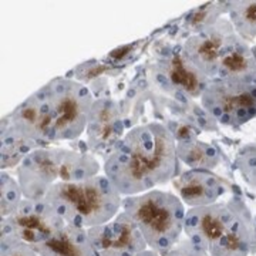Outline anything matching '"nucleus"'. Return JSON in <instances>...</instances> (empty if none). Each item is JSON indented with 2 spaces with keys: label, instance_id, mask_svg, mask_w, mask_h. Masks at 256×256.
Here are the masks:
<instances>
[{
  "label": "nucleus",
  "instance_id": "nucleus-2",
  "mask_svg": "<svg viewBox=\"0 0 256 256\" xmlns=\"http://www.w3.org/2000/svg\"><path fill=\"white\" fill-rule=\"evenodd\" d=\"M44 201L77 228H92L108 224L120 210L121 195L106 175H94L82 181L56 182Z\"/></svg>",
  "mask_w": 256,
  "mask_h": 256
},
{
  "label": "nucleus",
  "instance_id": "nucleus-7",
  "mask_svg": "<svg viewBox=\"0 0 256 256\" xmlns=\"http://www.w3.org/2000/svg\"><path fill=\"white\" fill-rule=\"evenodd\" d=\"M66 220L44 200H22L14 212L2 218V235H14L28 245L43 244L66 226Z\"/></svg>",
  "mask_w": 256,
  "mask_h": 256
},
{
  "label": "nucleus",
  "instance_id": "nucleus-10",
  "mask_svg": "<svg viewBox=\"0 0 256 256\" xmlns=\"http://www.w3.org/2000/svg\"><path fill=\"white\" fill-rule=\"evenodd\" d=\"M235 216V198L225 204H210L205 206L191 208L185 215L184 232L192 244L208 252L214 245L229 230Z\"/></svg>",
  "mask_w": 256,
  "mask_h": 256
},
{
  "label": "nucleus",
  "instance_id": "nucleus-8",
  "mask_svg": "<svg viewBox=\"0 0 256 256\" xmlns=\"http://www.w3.org/2000/svg\"><path fill=\"white\" fill-rule=\"evenodd\" d=\"M238 38V33L228 18H218L214 24L190 36L184 43L182 53L210 80L218 77L222 56Z\"/></svg>",
  "mask_w": 256,
  "mask_h": 256
},
{
  "label": "nucleus",
  "instance_id": "nucleus-24",
  "mask_svg": "<svg viewBox=\"0 0 256 256\" xmlns=\"http://www.w3.org/2000/svg\"><path fill=\"white\" fill-rule=\"evenodd\" d=\"M164 256H208V252L204 250L198 245L192 244L191 240H184L180 245H174L170 250H166Z\"/></svg>",
  "mask_w": 256,
  "mask_h": 256
},
{
  "label": "nucleus",
  "instance_id": "nucleus-25",
  "mask_svg": "<svg viewBox=\"0 0 256 256\" xmlns=\"http://www.w3.org/2000/svg\"><path fill=\"white\" fill-rule=\"evenodd\" d=\"M136 256H160L158 255V252H156V250H142V252H140V254H137Z\"/></svg>",
  "mask_w": 256,
  "mask_h": 256
},
{
  "label": "nucleus",
  "instance_id": "nucleus-26",
  "mask_svg": "<svg viewBox=\"0 0 256 256\" xmlns=\"http://www.w3.org/2000/svg\"><path fill=\"white\" fill-rule=\"evenodd\" d=\"M252 50H254V54H255V58H256V47H254Z\"/></svg>",
  "mask_w": 256,
  "mask_h": 256
},
{
  "label": "nucleus",
  "instance_id": "nucleus-19",
  "mask_svg": "<svg viewBox=\"0 0 256 256\" xmlns=\"http://www.w3.org/2000/svg\"><path fill=\"white\" fill-rule=\"evenodd\" d=\"M229 22L245 42L256 38V0L252 2H226Z\"/></svg>",
  "mask_w": 256,
  "mask_h": 256
},
{
  "label": "nucleus",
  "instance_id": "nucleus-17",
  "mask_svg": "<svg viewBox=\"0 0 256 256\" xmlns=\"http://www.w3.org/2000/svg\"><path fill=\"white\" fill-rule=\"evenodd\" d=\"M176 156L191 170H214L220 162V151L215 146L201 141H181L176 142Z\"/></svg>",
  "mask_w": 256,
  "mask_h": 256
},
{
  "label": "nucleus",
  "instance_id": "nucleus-23",
  "mask_svg": "<svg viewBox=\"0 0 256 256\" xmlns=\"http://www.w3.org/2000/svg\"><path fill=\"white\" fill-rule=\"evenodd\" d=\"M0 256H40L28 244L14 235H2Z\"/></svg>",
  "mask_w": 256,
  "mask_h": 256
},
{
  "label": "nucleus",
  "instance_id": "nucleus-11",
  "mask_svg": "<svg viewBox=\"0 0 256 256\" xmlns=\"http://www.w3.org/2000/svg\"><path fill=\"white\" fill-rule=\"evenodd\" d=\"M87 235L97 252L111 249L118 252L120 256L122 252L137 255L148 246L136 222L124 210L116 215L114 220L108 224L87 228Z\"/></svg>",
  "mask_w": 256,
  "mask_h": 256
},
{
  "label": "nucleus",
  "instance_id": "nucleus-3",
  "mask_svg": "<svg viewBox=\"0 0 256 256\" xmlns=\"http://www.w3.org/2000/svg\"><path fill=\"white\" fill-rule=\"evenodd\" d=\"M98 171L97 160L87 150L40 146L20 162L18 181L24 198L38 201L56 182L82 181L98 175Z\"/></svg>",
  "mask_w": 256,
  "mask_h": 256
},
{
  "label": "nucleus",
  "instance_id": "nucleus-22",
  "mask_svg": "<svg viewBox=\"0 0 256 256\" xmlns=\"http://www.w3.org/2000/svg\"><path fill=\"white\" fill-rule=\"evenodd\" d=\"M236 162L244 181H246L249 186L256 190V146H246L245 148H242Z\"/></svg>",
  "mask_w": 256,
  "mask_h": 256
},
{
  "label": "nucleus",
  "instance_id": "nucleus-20",
  "mask_svg": "<svg viewBox=\"0 0 256 256\" xmlns=\"http://www.w3.org/2000/svg\"><path fill=\"white\" fill-rule=\"evenodd\" d=\"M226 13V2H220V3H208L202 8L192 10L185 18L188 32H192L194 34L200 33L201 30L206 28L210 24H214L220 14Z\"/></svg>",
  "mask_w": 256,
  "mask_h": 256
},
{
  "label": "nucleus",
  "instance_id": "nucleus-13",
  "mask_svg": "<svg viewBox=\"0 0 256 256\" xmlns=\"http://www.w3.org/2000/svg\"><path fill=\"white\" fill-rule=\"evenodd\" d=\"M124 112L117 101L110 98H98L94 101L86 128L88 136V148H110L111 151L124 134Z\"/></svg>",
  "mask_w": 256,
  "mask_h": 256
},
{
  "label": "nucleus",
  "instance_id": "nucleus-14",
  "mask_svg": "<svg viewBox=\"0 0 256 256\" xmlns=\"http://www.w3.org/2000/svg\"><path fill=\"white\" fill-rule=\"evenodd\" d=\"M176 191L188 206H205L215 204L226 188L218 175L206 170H190L174 182Z\"/></svg>",
  "mask_w": 256,
  "mask_h": 256
},
{
  "label": "nucleus",
  "instance_id": "nucleus-5",
  "mask_svg": "<svg viewBox=\"0 0 256 256\" xmlns=\"http://www.w3.org/2000/svg\"><path fill=\"white\" fill-rule=\"evenodd\" d=\"M52 126V141H73L86 131L94 97L82 82L57 77L42 88Z\"/></svg>",
  "mask_w": 256,
  "mask_h": 256
},
{
  "label": "nucleus",
  "instance_id": "nucleus-12",
  "mask_svg": "<svg viewBox=\"0 0 256 256\" xmlns=\"http://www.w3.org/2000/svg\"><path fill=\"white\" fill-rule=\"evenodd\" d=\"M18 136L44 146L52 141V126L47 111V102L42 88L4 117Z\"/></svg>",
  "mask_w": 256,
  "mask_h": 256
},
{
  "label": "nucleus",
  "instance_id": "nucleus-27",
  "mask_svg": "<svg viewBox=\"0 0 256 256\" xmlns=\"http://www.w3.org/2000/svg\"><path fill=\"white\" fill-rule=\"evenodd\" d=\"M255 226H256V218H255Z\"/></svg>",
  "mask_w": 256,
  "mask_h": 256
},
{
  "label": "nucleus",
  "instance_id": "nucleus-4",
  "mask_svg": "<svg viewBox=\"0 0 256 256\" xmlns=\"http://www.w3.org/2000/svg\"><path fill=\"white\" fill-rule=\"evenodd\" d=\"M122 210L136 222L151 250L165 254L176 244L184 230L185 208L181 200L161 190L126 196Z\"/></svg>",
  "mask_w": 256,
  "mask_h": 256
},
{
  "label": "nucleus",
  "instance_id": "nucleus-15",
  "mask_svg": "<svg viewBox=\"0 0 256 256\" xmlns=\"http://www.w3.org/2000/svg\"><path fill=\"white\" fill-rule=\"evenodd\" d=\"M218 78L256 86V58L252 47L242 37L228 47L222 56L218 68Z\"/></svg>",
  "mask_w": 256,
  "mask_h": 256
},
{
  "label": "nucleus",
  "instance_id": "nucleus-16",
  "mask_svg": "<svg viewBox=\"0 0 256 256\" xmlns=\"http://www.w3.org/2000/svg\"><path fill=\"white\" fill-rule=\"evenodd\" d=\"M30 246L40 256H96L87 229L68 224L46 242Z\"/></svg>",
  "mask_w": 256,
  "mask_h": 256
},
{
  "label": "nucleus",
  "instance_id": "nucleus-21",
  "mask_svg": "<svg viewBox=\"0 0 256 256\" xmlns=\"http://www.w3.org/2000/svg\"><path fill=\"white\" fill-rule=\"evenodd\" d=\"M0 196H2V218L10 216L22 202L23 192L18 181L13 180L9 174L2 172L0 175Z\"/></svg>",
  "mask_w": 256,
  "mask_h": 256
},
{
  "label": "nucleus",
  "instance_id": "nucleus-6",
  "mask_svg": "<svg viewBox=\"0 0 256 256\" xmlns=\"http://www.w3.org/2000/svg\"><path fill=\"white\" fill-rule=\"evenodd\" d=\"M201 104L215 122L238 127L256 117V86L214 78L202 92Z\"/></svg>",
  "mask_w": 256,
  "mask_h": 256
},
{
  "label": "nucleus",
  "instance_id": "nucleus-1",
  "mask_svg": "<svg viewBox=\"0 0 256 256\" xmlns=\"http://www.w3.org/2000/svg\"><path fill=\"white\" fill-rule=\"evenodd\" d=\"M176 140L166 126L148 122L131 128L104 161L106 176L120 195L132 196L176 176Z\"/></svg>",
  "mask_w": 256,
  "mask_h": 256
},
{
  "label": "nucleus",
  "instance_id": "nucleus-18",
  "mask_svg": "<svg viewBox=\"0 0 256 256\" xmlns=\"http://www.w3.org/2000/svg\"><path fill=\"white\" fill-rule=\"evenodd\" d=\"M40 146L33 141H28L10 127L8 120H2V170L12 168Z\"/></svg>",
  "mask_w": 256,
  "mask_h": 256
},
{
  "label": "nucleus",
  "instance_id": "nucleus-9",
  "mask_svg": "<svg viewBox=\"0 0 256 256\" xmlns=\"http://www.w3.org/2000/svg\"><path fill=\"white\" fill-rule=\"evenodd\" d=\"M152 76L162 92L182 101L201 98L202 92L210 82L191 62H188L181 52H172L156 62Z\"/></svg>",
  "mask_w": 256,
  "mask_h": 256
}]
</instances>
